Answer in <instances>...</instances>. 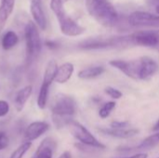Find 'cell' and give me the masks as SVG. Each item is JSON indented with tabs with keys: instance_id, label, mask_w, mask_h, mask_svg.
<instances>
[{
	"instance_id": "obj_1",
	"label": "cell",
	"mask_w": 159,
	"mask_h": 158,
	"mask_svg": "<svg viewBox=\"0 0 159 158\" xmlns=\"http://www.w3.org/2000/svg\"><path fill=\"white\" fill-rule=\"evenodd\" d=\"M86 7L89 15L105 27H113L118 23L117 11L109 0H86Z\"/></svg>"
},
{
	"instance_id": "obj_2",
	"label": "cell",
	"mask_w": 159,
	"mask_h": 158,
	"mask_svg": "<svg viewBox=\"0 0 159 158\" xmlns=\"http://www.w3.org/2000/svg\"><path fill=\"white\" fill-rule=\"evenodd\" d=\"M50 110L54 124L58 128H61L66 126L71 116L75 114L76 102L72 96L59 93L53 98Z\"/></svg>"
},
{
	"instance_id": "obj_3",
	"label": "cell",
	"mask_w": 159,
	"mask_h": 158,
	"mask_svg": "<svg viewBox=\"0 0 159 158\" xmlns=\"http://www.w3.org/2000/svg\"><path fill=\"white\" fill-rule=\"evenodd\" d=\"M132 45L130 36H110V37H93L79 43L78 47L81 49L92 50V49H104V48H116L125 47Z\"/></svg>"
},
{
	"instance_id": "obj_4",
	"label": "cell",
	"mask_w": 159,
	"mask_h": 158,
	"mask_svg": "<svg viewBox=\"0 0 159 158\" xmlns=\"http://www.w3.org/2000/svg\"><path fill=\"white\" fill-rule=\"evenodd\" d=\"M24 37L26 43L27 61L34 60L41 50L42 43L36 24L33 21L27 22L24 28Z\"/></svg>"
},
{
	"instance_id": "obj_5",
	"label": "cell",
	"mask_w": 159,
	"mask_h": 158,
	"mask_svg": "<svg viewBox=\"0 0 159 158\" xmlns=\"http://www.w3.org/2000/svg\"><path fill=\"white\" fill-rule=\"evenodd\" d=\"M70 130V133L83 145L92 147V148H99V149H104L105 146L100 142L83 125L80 123L70 119L69 122L66 125Z\"/></svg>"
},
{
	"instance_id": "obj_6",
	"label": "cell",
	"mask_w": 159,
	"mask_h": 158,
	"mask_svg": "<svg viewBox=\"0 0 159 158\" xmlns=\"http://www.w3.org/2000/svg\"><path fill=\"white\" fill-rule=\"evenodd\" d=\"M132 45L159 50V30H142L129 34Z\"/></svg>"
},
{
	"instance_id": "obj_7",
	"label": "cell",
	"mask_w": 159,
	"mask_h": 158,
	"mask_svg": "<svg viewBox=\"0 0 159 158\" xmlns=\"http://www.w3.org/2000/svg\"><path fill=\"white\" fill-rule=\"evenodd\" d=\"M129 23L135 27L159 28V14L147 11H134L129 17Z\"/></svg>"
},
{
	"instance_id": "obj_8",
	"label": "cell",
	"mask_w": 159,
	"mask_h": 158,
	"mask_svg": "<svg viewBox=\"0 0 159 158\" xmlns=\"http://www.w3.org/2000/svg\"><path fill=\"white\" fill-rule=\"evenodd\" d=\"M60 23L61 32L67 36H78L85 33L86 29L69 17L65 11L56 16Z\"/></svg>"
},
{
	"instance_id": "obj_9",
	"label": "cell",
	"mask_w": 159,
	"mask_h": 158,
	"mask_svg": "<svg viewBox=\"0 0 159 158\" xmlns=\"http://www.w3.org/2000/svg\"><path fill=\"white\" fill-rule=\"evenodd\" d=\"M109 64L117 70L121 71L128 77L132 79H139L140 73V59L134 61H123V60H113L110 61Z\"/></svg>"
},
{
	"instance_id": "obj_10",
	"label": "cell",
	"mask_w": 159,
	"mask_h": 158,
	"mask_svg": "<svg viewBox=\"0 0 159 158\" xmlns=\"http://www.w3.org/2000/svg\"><path fill=\"white\" fill-rule=\"evenodd\" d=\"M158 64L154 59L147 57V56L140 58L139 79H141V80L150 79L158 71Z\"/></svg>"
},
{
	"instance_id": "obj_11",
	"label": "cell",
	"mask_w": 159,
	"mask_h": 158,
	"mask_svg": "<svg viewBox=\"0 0 159 158\" xmlns=\"http://www.w3.org/2000/svg\"><path fill=\"white\" fill-rule=\"evenodd\" d=\"M49 129V125L44 121H34L29 124L24 130V139L28 142H34L43 134H45Z\"/></svg>"
},
{
	"instance_id": "obj_12",
	"label": "cell",
	"mask_w": 159,
	"mask_h": 158,
	"mask_svg": "<svg viewBox=\"0 0 159 158\" xmlns=\"http://www.w3.org/2000/svg\"><path fill=\"white\" fill-rule=\"evenodd\" d=\"M56 146L57 142L54 139L46 138L39 144L34 156L35 158H52Z\"/></svg>"
},
{
	"instance_id": "obj_13",
	"label": "cell",
	"mask_w": 159,
	"mask_h": 158,
	"mask_svg": "<svg viewBox=\"0 0 159 158\" xmlns=\"http://www.w3.org/2000/svg\"><path fill=\"white\" fill-rule=\"evenodd\" d=\"M100 131L112 136V137H116V138H120V139H128V138H131L133 136H135L136 134H138L139 130L136 129H128V128H109V129H100Z\"/></svg>"
},
{
	"instance_id": "obj_14",
	"label": "cell",
	"mask_w": 159,
	"mask_h": 158,
	"mask_svg": "<svg viewBox=\"0 0 159 158\" xmlns=\"http://www.w3.org/2000/svg\"><path fill=\"white\" fill-rule=\"evenodd\" d=\"M74 70H75L74 65L71 62H65V63L61 64L60 67H58L54 81H56L59 84L66 83L71 78V76L74 73Z\"/></svg>"
},
{
	"instance_id": "obj_15",
	"label": "cell",
	"mask_w": 159,
	"mask_h": 158,
	"mask_svg": "<svg viewBox=\"0 0 159 158\" xmlns=\"http://www.w3.org/2000/svg\"><path fill=\"white\" fill-rule=\"evenodd\" d=\"M32 92H33L32 86H26L17 92V94L15 96V100H14V104H15V107L18 112H20L23 109L27 101L31 97Z\"/></svg>"
},
{
	"instance_id": "obj_16",
	"label": "cell",
	"mask_w": 159,
	"mask_h": 158,
	"mask_svg": "<svg viewBox=\"0 0 159 158\" xmlns=\"http://www.w3.org/2000/svg\"><path fill=\"white\" fill-rule=\"evenodd\" d=\"M15 5V0H1L0 5V31L3 30L6 21L10 16Z\"/></svg>"
},
{
	"instance_id": "obj_17",
	"label": "cell",
	"mask_w": 159,
	"mask_h": 158,
	"mask_svg": "<svg viewBox=\"0 0 159 158\" xmlns=\"http://www.w3.org/2000/svg\"><path fill=\"white\" fill-rule=\"evenodd\" d=\"M159 143V131L157 133H155L147 138H145L139 145H137L134 148H119L120 151H131V150H150L157 146Z\"/></svg>"
},
{
	"instance_id": "obj_18",
	"label": "cell",
	"mask_w": 159,
	"mask_h": 158,
	"mask_svg": "<svg viewBox=\"0 0 159 158\" xmlns=\"http://www.w3.org/2000/svg\"><path fill=\"white\" fill-rule=\"evenodd\" d=\"M104 73V68L102 66H92L81 70L78 73V77L81 79H93Z\"/></svg>"
},
{
	"instance_id": "obj_19",
	"label": "cell",
	"mask_w": 159,
	"mask_h": 158,
	"mask_svg": "<svg viewBox=\"0 0 159 158\" xmlns=\"http://www.w3.org/2000/svg\"><path fill=\"white\" fill-rule=\"evenodd\" d=\"M58 70V65L57 62L54 60H51L48 62L45 73H44V77H43V82L45 84H48L49 86H51L52 82L55 80V76H56V73Z\"/></svg>"
},
{
	"instance_id": "obj_20",
	"label": "cell",
	"mask_w": 159,
	"mask_h": 158,
	"mask_svg": "<svg viewBox=\"0 0 159 158\" xmlns=\"http://www.w3.org/2000/svg\"><path fill=\"white\" fill-rule=\"evenodd\" d=\"M18 41H19L18 35L13 31H8L4 34L2 38V47L4 49L8 50L13 47H15L18 44Z\"/></svg>"
},
{
	"instance_id": "obj_21",
	"label": "cell",
	"mask_w": 159,
	"mask_h": 158,
	"mask_svg": "<svg viewBox=\"0 0 159 158\" xmlns=\"http://www.w3.org/2000/svg\"><path fill=\"white\" fill-rule=\"evenodd\" d=\"M49 85L42 83L40 90H39V94H38V98H37V106L39 109H44L47 105L48 102V90H49Z\"/></svg>"
},
{
	"instance_id": "obj_22",
	"label": "cell",
	"mask_w": 159,
	"mask_h": 158,
	"mask_svg": "<svg viewBox=\"0 0 159 158\" xmlns=\"http://www.w3.org/2000/svg\"><path fill=\"white\" fill-rule=\"evenodd\" d=\"M32 146V142H28L26 141L25 142H23L22 144H20L11 155L9 158H22L23 156L26 154V152L31 148Z\"/></svg>"
},
{
	"instance_id": "obj_23",
	"label": "cell",
	"mask_w": 159,
	"mask_h": 158,
	"mask_svg": "<svg viewBox=\"0 0 159 158\" xmlns=\"http://www.w3.org/2000/svg\"><path fill=\"white\" fill-rule=\"evenodd\" d=\"M116 103L115 102H108L104 103L99 111L100 117L102 119L107 118L110 115V114L113 112V110L116 108Z\"/></svg>"
},
{
	"instance_id": "obj_24",
	"label": "cell",
	"mask_w": 159,
	"mask_h": 158,
	"mask_svg": "<svg viewBox=\"0 0 159 158\" xmlns=\"http://www.w3.org/2000/svg\"><path fill=\"white\" fill-rule=\"evenodd\" d=\"M104 91L108 96H110L112 99H115V100H118L122 97V92L119 91L118 89L115 88H112V87L105 88Z\"/></svg>"
},
{
	"instance_id": "obj_25",
	"label": "cell",
	"mask_w": 159,
	"mask_h": 158,
	"mask_svg": "<svg viewBox=\"0 0 159 158\" xmlns=\"http://www.w3.org/2000/svg\"><path fill=\"white\" fill-rule=\"evenodd\" d=\"M9 144V140L5 132L0 131V151L6 149Z\"/></svg>"
},
{
	"instance_id": "obj_26",
	"label": "cell",
	"mask_w": 159,
	"mask_h": 158,
	"mask_svg": "<svg viewBox=\"0 0 159 158\" xmlns=\"http://www.w3.org/2000/svg\"><path fill=\"white\" fill-rule=\"evenodd\" d=\"M9 112V104L4 100H0V117L7 115Z\"/></svg>"
},
{
	"instance_id": "obj_27",
	"label": "cell",
	"mask_w": 159,
	"mask_h": 158,
	"mask_svg": "<svg viewBox=\"0 0 159 158\" xmlns=\"http://www.w3.org/2000/svg\"><path fill=\"white\" fill-rule=\"evenodd\" d=\"M45 46L50 49H56L59 47V44L56 42V41H53V40H46L45 41Z\"/></svg>"
},
{
	"instance_id": "obj_28",
	"label": "cell",
	"mask_w": 159,
	"mask_h": 158,
	"mask_svg": "<svg viewBox=\"0 0 159 158\" xmlns=\"http://www.w3.org/2000/svg\"><path fill=\"white\" fill-rule=\"evenodd\" d=\"M146 1L151 7L155 8L156 13L159 14V0H146Z\"/></svg>"
},
{
	"instance_id": "obj_29",
	"label": "cell",
	"mask_w": 159,
	"mask_h": 158,
	"mask_svg": "<svg viewBox=\"0 0 159 158\" xmlns=\"http://www.w3.org/2000/svg\"><path fill=\"white\" fill-rule=\"evenodd\" d=\"M111 127H112V128H119V129L128 128V127H129V123H128V122H119V121H116V122H113V123L111 124Z\"/></svg>"
},
{
	"instance_id": "obj_30",
	"label": "cell",
	"mask_w": 159,
	"mask_h": 158,
	"mask_svg": "<svg viewBox=\"0 0 159 158\" xmlns=\"http://www.w3.org/2000/svg\"><path fill=\"white\" fill-rule=\"evenodd\" d=\"M59 158H72V155L69 151H65L63 152Z\"/></svg>"
},
{
	"instance_id": "obj_31",
	"label": "cell",
	"mask_w": 159,
	"mask_h": 158,
	"mask_svg": "<svg viewBox=\"0 0 159 158\" xmlns=\"http://www.w3.org/2000/svg\"><path fill=\"white\" fill-rule=\"evenodd\" d=\"M147 155L146 154H138V155H135L133 156H130V157H126V158H147Z\"/></svg>"
},
{
	"instance_id": "obj_32",
	"label": "cell",
	"mask_w": 159,
	"mask_h": 158,
	"mask_svg": "<svg viewBox=\"0 0 159 158\" xmlns=\"http://www.w3.org/2000/svg\"><path fill=\"white\" fill-rule=\"evenodd\" d=\"M153 130H155V131H159V120L157 122V124L155 125V127L153 128Z\"/></svg>"
},
{
	"instance_id": "obj_33",
	"label": "cell",
	"mask_w": 159,
	"mask_h": 158,
	"mask_svg": "<svg viewBox=\"0 0 159 158\" xmlns=\"http://www.w3.org/2000/svg\"><path fill=\"white\" fill-rule=\"evenodd\" d=\"M67 1H69V0H63V2H67Z\"/></svg>"
},
{
	"instance_id": "obj_34",
	"label": "cell",
	"mask_w": 159,
	"mask_h": 158,
	"mask_svg": "<svg viewBox=\"0 0 159 158\" xmlns=\"http://www.w3.org/2000/svg\"><path fill=\"white\" fill-rule=\"evenodd\" d=\"M32 158H35V156H33V157H32Z\"/></svg>"
},
{
	"instance_id": "obj_35",
	"label": "cell",
	"mask_w": 159,
	"mask_h": 158,
	"mask_svg": "<svg viewBox=\"0 0 159 158\" xmlns=\"http://www.w3.org/2000/svg\"><path fill=\"white\" fill-rule=\"evenodd\" d=\"M158 158H159V157H158Z\"/></svg>"
}]
</instances>
